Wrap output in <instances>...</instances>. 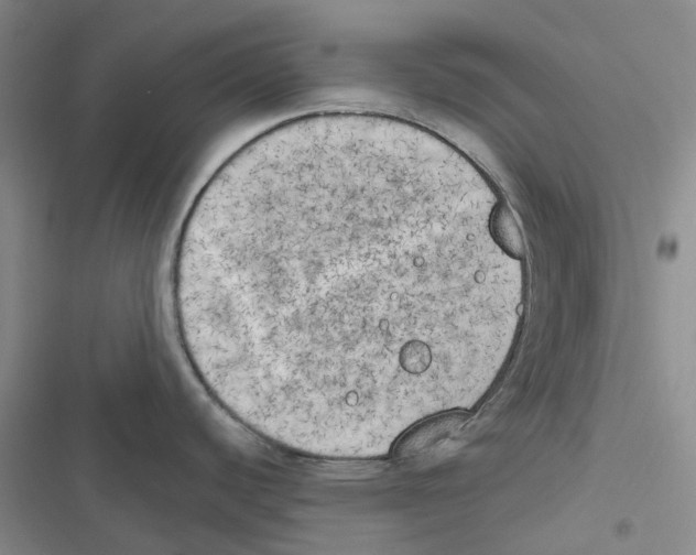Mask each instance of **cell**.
Returning <instances> with one entry per match:
<instances>
[{
	"label": "cell",
	"mask_w": 696,
	"mask_h": 555,
	"mask_svg": "<svg viewBox=\"0 0 696 555\" xmlns=\"http://www.w3.org/2000/svg\"><path fill=\"white\" fill-rule=\"evenodd\" d=\"M501 199L433 131L329 111L253 138L213 173L172 264L198 380L273 438L366 453L460 406L516 338L523 258Z\"/></svg>",
	"instance_id": "cell-1"
}]
</instances>
